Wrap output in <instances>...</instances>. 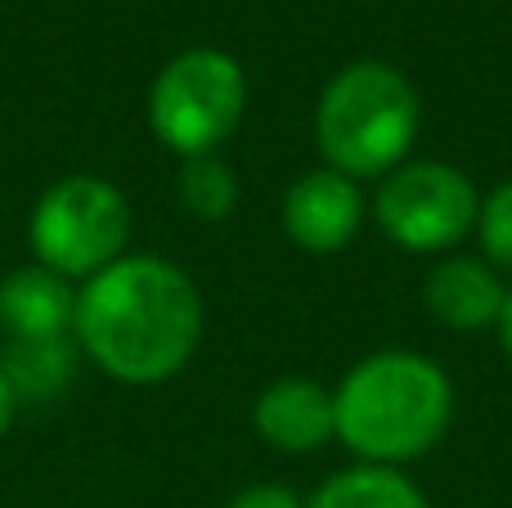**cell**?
Instances as JSON below:
<instances>
[{"label": "cell", "mask_w": 512, "mask_h": 508, "mask_svg": "<svg viewBox=\"0 0 512 508\" xmlns=\"http://www.w3.org/2000/svg\"><path fill=\"white\" fill-rule=\"evenodd\" d=\"M72 333L122 383H167L198 351L203 297L171 261L117 257L77 293Z\"/></svg>", "instance_id": "cell-1"}, {"label": "cell", "mask_w": 512, "mask_h": 508, "mask_svg": "<svg viewBox=\"0 0 512 508\" xmlns=\"http://www.w3.org/2000/svg\"><path fill=\"white\" fill-rule=\"evenodd\" d=\"M337 441L364 464L396 468L427 455L445 437L454 387L436 360L418 351L364 356L333 392Z\"/></svg>", "instance_id": "cell-2"}, {"label": "cell", "mask_w": 512, "mask_h": 508, "mask_svg": "<svg viewBox=\"0 0 512 508\" xmlns=\"http://www.w3.org/2000/svg\"><path fill=\"white\" fill-rule=\"evenodd\" d=\"M418 90L400 68L360 59L324 86L315 108V140L333 171L351 180L391 176L418 140Z\"/></svg>", "instance_id": "cell-3"}, {"label": "cell", "mask_w": 512, "mask_h": 508, "mask_svg": "<svg viewBox=\"0 0 512 508\" xmlns=\"http://www.w3.org/2000/svg\"><path fill=\"white\" fill-rule=\"evenodd\" d=\"M248 77L225 50H185L158 72L149 95L153 135L180 158L216 153L243 122Z\"/></svg>", "instance_id": "cell-4"}, {"label": "cell", "mask_w": 512, "mask_h": 508, "mask_svg": "<svg viewBox=\"0 0 512 508\" xmlns=\"http://www.w3.org/2000/svg\"><path fill=\"white\" fill-rule=\"evenodd\" d=\"M27 239L45 270L63 279H90L122 257L126 239H131V207H126L122 189L108 180L68 176L41 194Z\"/></svg>", "instance_id": "cell-5"}, {"label": "cell", "mask_w": 512, "mask_h": 508, "mask_svg": "<svg viewBox=\"0 0 512 508\" xmlns=\"http://www.w3.org/2000/svg\"><path fill=\"white\" fill-rule=\"evenodd\" d=\"M481 194L450 162H400L382 176L373 216L382 234L405 252H445L477 230Z\"/></svg>", "instance_id": "cell-6"}, {"label": "cell", "mask_w": 512, "mask_h": 508, "mask_svg": "<svg viewBox=\"0 0 512 508\" xmlns=\"http://www.w3.org/2000/svg\"><path fill=\"white\" fill-rule=\"evenodd\" d=\"M360 221H364L360 185L333 167L306 171L283 194V230L301 252H315V257L342 252L360 234Z\"/></svg>", "instance_id": "cell-7"}, {"label": "cell", "mask_w": 512, "mask_h": 508, "mask_svg": "<svg viewBox=\"0 0 512 508\" xmlns=\"http://www.w3.org/2000/svg\"><path fill=\"white\" fill-rule=\"evenodd\" d=\"M252 428L265 446L283 455H310L337 437L333 392L315 378H279L252 405Z\"/></svg>", "instance_id": "cell-8"}, {"label": "cell", "mask_w": 512, "mask_h": 508, "mask_svg": "<svg viewBox=\"0 0 512 508\" xmlns=\"http://www.w3.org/2000/svg\"><path fill=\"white\" fill-rule=\"evenodd\" d=\"M504 279L490 261L477 257H445L427 275V311L454 333L495 329L504 311Z\"/></svg>", "instance_id": "cell-9"}, {"label": "cell", "mask_w": 512, "mask_h": 508, "mask_svg": "<svg viewBox=\"0 0 512 508\" xmlns=\"http://www.w3.org/2000/svg\"><path fill=\"white\" fill-rule=\"evenodd\" d=\"M77 320V293L63 275L45 266H27L0 284V324L9 342H59Z\"/></svg>", "instance_id": "cell-10"}, {"label": "cell", "mask_w": 512, "mask_h": 508, "mask_svg": "<svg viewBox=\"0 0 512 508\" xmlns=\"http://www.w3.org/2000/svg\"><path fill=\"white\" fill-rule=\"evenodd\" d=\"M306 508H427V495L400 468L355 464L328 477Z\"/></svg>", "instance_id": "cell-11"}, {"label": "cell", "mask_w": 512, "mask_h": 508, "mask_svg": "<svg viewBox=\"0 0 512 508\" xmlns=\"http://www.w3.org/2000/svg\"><path fill=\"white\" fill-rule=\"evenodd\" d=\"M72 360H77V351H72L68 338L9 342L5 356H0V369H5L18 401H54V396L72 383V369H77Z\"/></svg>", "instance_id": "cell-12"}, {"label": "cell", "mask_w": 512, "mask_h": 508, "mask_svg": "<svg viewBox=\"0 0 512 508\" xmlns=\"http://www.w3.org/2000/svg\"><path fill=\"white\" fill-rule=\"evenodd\" d=\"M180 203L198 221H225L234 212V203H239V180L216 153L185 158V167H180Z\"/></svg>", "instance_id": "cell-13"}, {"label": "cell", "mask_w": 512, "mask_h": 508, "mask_svg": "<svg viewBox=\"0 0 512 508\" xmlns=\"http://www.w3.org/2000/svg\"><path fill=\"white\" fill-rule=\"evenodd\" d=\"M477 234L481 252L495 270H512V180H499L477 212Z\"/></svg>", "instance_id": "cell-14"}, {"label": "cell", "mask_w": 512, "mask_h": 508, "mask_svg": "<svg viewBox=\"0 0 512 508\" xmlns=\"http://www.w3.org/2000/svg\"><path fill=\"white\" fill-rule=\"evenodd\" d=\"M230 508H306V504H301L297 491H288V486L265 482V486H248L243 495H234Z\"/></svg>", "instance_id": "cell-15"}, {"label": "cell", "mask_w": 512, "mask_h": 508, "mask_svg": "<svg viewBox=\"0 0 512 508\" xmlns=\"http://www.w3.org/2000/svg\"><path fill=\"white\" fill-rule=\"evenodd\" d=\"M14 410H18V396H14V387H9L5 369H0V437H5L9 423H14Z\"/></svg>", "instance_id": "cell-16"}, {"label": "cell", "mask_w": 512, "mask_h": 508, "mask_svg": "<svg viewBox=\"0 0 512 508\" xmlns=\"http://www.w3.org/2000/svg\"><path fill=\"white\" fill-rule=\"evenodd\" d=\"M499 342H504V351H508V360H512V288H508V297H504V311H499Z\"/></svg>", "instance_id": "cell-17"}]
</instances>
